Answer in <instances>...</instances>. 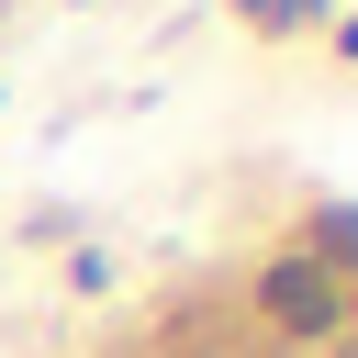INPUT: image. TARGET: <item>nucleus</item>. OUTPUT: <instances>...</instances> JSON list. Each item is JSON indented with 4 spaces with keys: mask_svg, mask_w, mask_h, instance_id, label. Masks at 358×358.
<instances>
[{
    "mask_svg": "<svg viewBox=\"0 0 358 358\" xmlns=\"http://www.w3.org/2000/svg\"><path fill=\"white\" fill-rule=\"evenodd\" d=\"M336 257H358V201H324L313 213V268H336Z\"/></svg>",
    "mask_w": 358,
    "mask_h": 358,
    "instance_id": "obj_2",
    "label": "nucleus"
},
{
    "mask_svg": "<svg viewBox=\"0 0 358 358\" xmlns=\"http://www.w3.org/2000/svg\"><path fill=\"white\" fill-rule=\"evenodd\" d=\"M257 302L280 313V336H324V324H347V302H336V268H313V257H280V268L257 280Z\"/></svg>",
    "mask_w": 358,
    "mask_h": 358,
    "instance_id": "obj_1",
    "label": "nucleus"
}]
</instances>
